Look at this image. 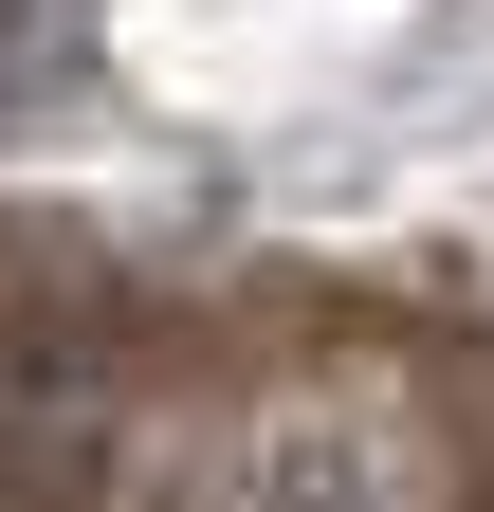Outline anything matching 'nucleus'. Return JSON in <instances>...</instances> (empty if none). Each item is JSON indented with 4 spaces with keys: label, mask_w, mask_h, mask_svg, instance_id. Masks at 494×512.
Instances as JSON below:
<instances>
[{
    "label": "nucleus",
    "mask_w": 494,
    "mask_h": 512,
    "mask_svg": "<svg viewBox=\"0 0 494 512\" xmlns=\"http://www.w3.org/2000/svg\"><path fill=\"white\" fill-rule=\"evenodd\" d=\"M19 74H55V55H37V37H0V92H19Z\"/></svg>",
    "instance_id": "f257e3e1"
}]
</instances>
